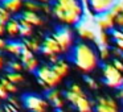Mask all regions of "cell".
<instances>
[{"label": "cell", "mask_w": 123, "mask_h": 112, "mask_svg": "<svg viewBox=\"0 0 123 112\" xmlns=\"http://www.w3.org/2000/svg\"><path fill=\"white\" fill-rule=\"evenodd\" d=\"M52 13L65 27H78L82 24L86 7L81 0H52Z\"/></svg>", "instance_id": "1"}, {"label": "cell", "mask_w": 123, "mask_h": 112, "mask_svg": "<svg viewBox=\"0 0 123 112\" xmlns=\"http://www.w3.org/2000/svg\"><path fill=\"white\" fill-rule=\"evenodd\" d=\"M69 58L72 63H74V66L85 74L94 71L101 61L98 50L87 42H75L69 53Z\"/></svg>", "instance_id": "2"}, {"label": "cell", "mask_w": 123, "mask_h": 112, "mask_svg": "<svg viewBox=\"0 0 123 112\" xmlns=\"http://www.w3.org/2000/svg\"><path fill=\"white\" fill-rule=\"evenodd\" d=\"M65 99L77 112H94V101H91L78 83H72L65 92Z\"/></svg>", "instance_id": "3"}, {"label": "cell", "mask_w": 123, "mask_h": 112, "mask_svg": "<svg viewBox=\"0 0 123 112\" xmlns=\"http://www.w3.org/2000/svg\"><path fill=\"white\" fill-rule=\"evenodd\" d=\"M35 74H36V78H37L38 84L46 91L57 88V86L62 82V77H60L54 71L52 65H41Z\"/></svg>", "instance_id": "4"}, {"label": "cell", "mask_w": 123, "mask_h": 112, "mask_svg": "<svg viewBox=\"0 0 123 112\" xmlns=\"http://www.w3.org/2000/svg\"><path fill=\"white\" fill-rule=\"evenodd\" d=\"M102 80L107 87L114 90L123 87V74L111 62H105L102 65Z\"/></svg>", "instance_id": "5"}, {"label": "cell", "mask_w": 123, "mask_h": 112, "mask_svg": "<svg viewBox=\"0 0 123 112\" xmlns=\"http://www.w3.org/2000/svg\"><path fill=\"white\" fill-rule=\"evenodd\" d=\"M54 38L57 40V42L61 46L62 54H68L70 53V50L73 49V46L75 45V40H74V32L72 30L70 27H62L57 28L53 33Z\"/></svg>", "instance_id": "6"}, {"label": "cell", "mask_w": 123, "mask_h": 112, "mask_svg": "<svg viewBox=\"0 0 123 112\" xmlns=\"http://www.w3.org/2000/svg\"><path fill=\"white\" fill-rule=\"evenodd\" d=\"M41 53L43 56H45L46 58L49 59V62L54 63L56 61H58L60 57L62 56V50L60 44L57 42V40L54 38L53 33L49 36H46L43 40V44H41Z\"/></svg>", "instance_id": "7"}, {"label": "cell", "mask_w": 123, "mask_h": 112, "mask_svg": "<svg viewBox=\"0 0 123 112\" xmlns=\"http://www.w3.org/2000/svg\"><path fill=\"white\" fill-rule=\"evenodd\" d=\"M21 101L23 106H25V108L29 109L31 112H46L49 107L48 100L36 94H25Z\"/></svg>", "instance_id": "8"}, {"label": "cell", "mask_w": 123, "mask_h": 112, "mask_svg": "<svg viewBox=\"0 0 123 112\" xmlns=\"http://www.w3.org/2000/svg\"><path fill=\"white\" fill-rule=\"evenodd\" d=\"M118 3V0H89L86 6V12H90L94 16H102L111 11V8Z\"/></svg>", "instance_id": "9"}, {"label": "cell", "mask_w": 123, "mask_h": 112, "mask_svg": "<svg viewBox=\"0 0 123 112\" xmlns=\"http://www.w3.org/2000/svg\"><path fill=\"white\" fill-rule=\"evenodd\" d=\"M94 112H120V106L115 98L98 96L94 101Z\"/></svg>", "instance_id": "10"}, {"label": "cell", "mask_w": 123, "mask_h": 112, "mask_svg": "<svg viewBox=\"0 0 123 112\" xmlns=\"http://www.w3.org/2000/svg\"><path fill=\"white\" fill-rule=\"evenodd\" d=\"M115 19H117L115 15L109 11L107 13L102 15V16L95 17V25L99 32H110L117 27L115 25Z\"/></svg>", "instance_id": "11"}, {"label": "cell", "mask_w": 123, "mask_h": 112, "mask_svg": "<svg viewBox=\"0 0 123 112\" xmlns=\"http://www.w3.org/2000/svg\"><path fill=\"white\" fill-rule=\"evenodd\" d=\"M46 100H48V103L50 104L53 108L64 109L66 99H65V95H62V92L60 90L53 88V90L46 91Z\"/></svg>", "instance_id": "12"}, {"label": "cell", "mask_w": 123, "mask_h": 112, "mask_svg": "<svg viewBox=\"0 0 123 112\" xmlns=\"http://www.w3.org/2000/svg\"><path fill=\"white\" fill-rule=\"evenodd\" d=\"M77 28V33L80 36L81 40L83 41H91V42H97V38H98V33L90 28L89 25H85V24H80Z\"/></svg>", "instance_id": "13"}, {"label": "cell", "mask_w": 123, "mask_h": 112, "mask_svg": "<svg viewBox=\"0 0 123 112\" xmlns=\"http://www.w3.org/2000/svg\"><path fill=\"white\" fill-rule=\"evenodd\" d=\"M24 1L25 0H0V6L9 15H16V13H21Z\"/></svg>", "instance_id": "14"}, {"label": "cell", "mask_w": 123, "mask_h": 112, "mask_svg": "<svg viewBox=\"0 0 123 112\" xmlns=\"http://www.w3.org/2000/svg\"><path fill=\"white\" fill-rule=\"evenodd\" d=\"M24 8L25 11H31V12H36V13H50L52 12V6L50 4H40L37 1H33V0H25L24 1Z\"/></svg>", "instance_id": "15"}, {"label": "cell", "mask_w": 123, "mask_h": 112, "mask_svg": "<svg viewBox=\"0 0 123 112\" xmlns=\"http://www.w3.org/2000/svg\"><path fill=\"white\" fill-rule=\"evenodd\" d=\"M20 19H23L24 21H27L29 25L32 27H41L44 24V19L36 12H31V11H23L20 13Z\"/></svg>", "instance_id": "16"}, {"label": "cell", "mask_w": 123, "mask_h": 112, "mask_svg": "<svg viewBox=\"0 0 123 112\" xmlns=\"http://www.w3.org/2000/svg\"><path fill=\"white\" fill-rule=\"evenodd\" d=\"M4 50L7 53H9L11 56H15L19 58L21 56L23 50H24V42L23 41H17V40H9V41H7V45Z\"/></svg>", "instance_id": "17"}, {"label": "cell", "mask_w": 123, "mask_h": 112, "mask_svg": "<svg viewBox=\"0 0 123 112\" xmlns=\"http://www.w3.org/2000/svg\"><path fill=\"white\" fill-rule=\"evenodd\" d=\"M20 28L21 25H20L19 17H11V20L6 24V34L13 40L15 37L20 36Z\"/></svg>", "instance_id": "18"}, {"label": "cell", "mask_w": 123, "mask_h": 112, "mask_svg": "<svg viewBox=\"0 0 123 112\" xmlns=\"http://www.w3.org/2000/svg\"><path fill=\"white\" fill-rule=\"evenodd\" d=\"M110 34L114 44V49L123 54V28H114L112 30H110Z\"/></svg>", "instance_id": "19"}, {"label": "cell", "mask_w": 123, "mask_h": 112, "mask_svg": "<svg viewBox=\"0 0 123 112\" xmlns=\"http://www.w3.org/2000/svg\"><path fill=\"white\" fill-rule=\"evenodd\" d=\"M52 67H53L54 71H56L60 77H62V78H65L68 74H69V71H70L69 62L65 61V59H61V58H60L58 61H56L54 63H52Z\"/></svg>", "instance_id": "20"}, {"label": "cell", "mask_w": 123, "mask_h": 112, "mask_svg": "<svg viewBox=\"0 0 123 112\" xmlns=\"http://www.w3.org/2000/svg\"><path fill=\"white\" fill-rule=\"evenodd\" d=\"M24 42V46L25 49H28V50H31L32 53H37V51H41V44H43V41H38L37 38H27V40L23 41Z\"/></svg>", "instance_id": "21"}, {"label": "cell", "mask_w": 123, "mask_h": 112, "mask_svg": "<svg viewBox=\"0 0 123 112\" xmlns=\"http://www.w3.org/2000/svg\"><path fill=\"white\" fill-rule=\"evenodd\" d=\"M19 21H20V25H21V28H20V36L23 38H25V40L33 37V27L32 25H29L27 21H24L20 17H19Z\"/></svg>", "instance_id": "22"}, {"label": "cell", "mask_w": 123, "mask_h": 112, "mask_svg": "<svg viewBox=\"0 0 123 112\" xmlns=\"http://www.w3.org/2000/svg\"><path fill=\"white\" fill-rule=\"evenodd\" d=\"M23 66H24V69L28 70L29 73H36V71H37V69L41 66V65H40V62H38V59L33 56L32 58H29L28 61L23 62Z\"/></svg>", "instance_id": "23"}, {"label": "cell", "mask_w": 123, "mask_h": 112, "mask_svg": "<svg viewBox=\"0 0 123 112\" xmlns=\"http://www.w3.org/2000/svg\"><path fill=\"white\" fill-rule=\"evenodd\" d=\"M111 42L112 40L110 32H98V38H97L98 46H110Z\"/></svg>", "instance_id": "24"}, {"label": "cell", "mask_w": 123, "mask_h": 112, "mask_svg": "<svg viewBox=\"0 0 123 112\" xmlns=\"http://www.w3.org/2000/svg\"><path fill=\"white\" fill-rule=\"evenodd\" d=\"M23 69H24V66H23L20 59H12V61L7 62V70H8V73H21Z\"/></svg>", "instance_id": "25"}, {"label": "cell", "mask_w": 123, "mask_h": 112, "mask_svg": "<svg viewBox=\"0 0 123 112\" xmlns=\"http://www.w3.org/2000/svg\"><path fill=\"white\" fill-rule=\"evenodd\" d=\"M0 84L3 86V87L6 88L7 91H8V94H16V92H17V86L13 84L12 82H9V80L7 79L6 77L0 79Z\"/></svg>", "instance_id": "26"}, {"label": "cell", "mask_w": 123, "mask_h": 112, "mask_svg": "<svg viewBox=\"0 0 123 112\" xmlns=\"http://www.w3.org/2000/svg\"><path fill=\"white\" fill-rule=\"evenodd\" d=\"M98 56L102 61H107L112 56V51L110 46H98Z\"/></svg>", "instance_id": "27"}, {"label": "cell", "mask_w": 123, "mask_h": 112, "mask_svg": "<svg viewBox=\"0 0 123 112\" xmlns=\"http://www.w3.org/2000/svg\"><path fill=\"white\" fill-rule=\"evenodd\" d=\"M6 78L9 80V82L13 83V84H16V86L24 80V77H23L21 73H8V74L6 75Z\"/></svg>", "instance_id": "28"}, {"label": "cell", "mask_w": 123, "mask_h": 112, "mask_svg": "<svg viewBox=\"0 0 123 112\" xmlns=\"http://www.w3.org/2000/svg\"><path fill=\"white\" fill-rule=\"evenodd\" d=\"M85 83L87 84V87L90 88V90H98L99 88V84H98V82H97L94 78H91L90 75H85Z\"/></svg>", "instance_id": "29"}, {"label": "cell", "mask_w": 123, "mask_h": 112, "mask_svg": "<svg viewBox=\"0 0 123 112\" xmlns=\"http://www.w3.org/2000/svg\"><path fill=\"white\" fill-rule=\"evenodd\" d=\"M11 20V15L3 8V7L0 6V22H3V24H7V22Z\"/></svg>", "instance_id": "30"}, {"label": "cell", "mask_w": 123, "mask_h": 112, "mask_svg": "<svg viewBox=\"0 0 123 112\" xmlns=\"http://www.w3.org/2000/svg\"><path fill=\"white\" fill-rule=\"evenodd\" d=\"M111 63L114 65V66L117 67L120 73H123V61H122V58H112Z\"/></svg>", "instance_id": "31"}, {"label": "cell", "mask_w": 123, "mask_h": 112, "mask_svg": "<svg viewBox=\"0 0 123 112\" xmlns=\"http://www.w3.org/2000/svg\"><path fill=\"white\" fill-rule=\"evenodd\" d=\"M8 98H9L8 91H7L3 86L0 84V100H8Z\"/></svg>", "instance_id": "32"}, {"label": "cell", "mask_w": 123, "mask_h": 112, "mask_svg": "<svg viewBox=\"0 0 123 112\" xmlns=\"http://www.w3.org/2000/svg\"><path fill=\"white\" fill-rule=\"evenodd\" d=\"M115 25H117L118 28H123V12L117 16V19H115Z\"/></svg>", "instance_id": "33"}, {"label": "cell", "mask_w": 123, "mask_h": 112, "mask_svg": "<svg viewBox=\"0 0 123 112\" xmlns=\"http://www.w3.org/2000/svg\"><path fill=\"white\" fill-rule=\"evenodd\" d=\"M117 98L120 99V100H123V87H120L117 90Z\"/></svg>", "instance_id": "34"}, {"label": "cell", "mask_w": 123, "mask_h": 112, "mask_svg": "<svg viewBox=\"0 0 123 112\" xmlns=\"http://www.w3.org/2000/svg\"><path fill=\"white\" fill-rule=\"evenodd\" d=\"M6 34V24L0 22V37H3Z\"/></svg>", "instance_id": "35"}, {"label": "cell", "mask_w": 123, "mask_h": 112, "mask_svg": "<svg viewBox=\"0 0 123 112\" xmlns=\"http://www.w3.org/2000/svg\"><path fill=\"white\" fill-rule=\"evenodd\" d=\"M6 66V58H4V56L1 53H0V70L3 69V67Z\"/></svg>", "instance_id": "36"}, {"label": "cell", "mask_w": 123, "mask_h": 112, "mask_svg": "<svg viewBox=\"0 0 123 112\" xmlns=\"http://www.w3.org/2000/svg\"><path fill=\"white\" fill-rule=\"evenodd\" d=\"M33 1H37L40 4H50L52 3V0H33Z\"/></svg>", "instance_id": "37"}, {"label": "cell", "mask_w": 123, "mask_h": 112, "mask_svg": "<svg viewBox=\"0 0 123 112\" xmlns=\"http://www.w3.org/2000/svg\"><path fill=\"white\" fill-rule=\"evenodd\" d=\"M81 1H82V3H83V6H87V1H89V0H81Z\"/></svg>", "instance_id": "38"}, {"label": "cell", "mask_w": 123, "mask_h": 112, "mask_svg": "<svg viewBox=\"0 0 123 112\" xmlns=\"http://www.w3.org/2000/svg\"><path fill=\"white\" fill-rule=\"evenodd\" d=\"M56 112H65L64 109H56Z\"/></svg>", "instance_id": "39"}, {"label": "cell", "mask_w": 123, "mask_h": 112, "mask_svg": "<svg viewBox=\"0 0 123 112\" xmlns=\"http://www.w3.org/2000/svg\"><path fill=\"white\" fill-rule=\"evenodd\" d=\"M120 58H122V61H123V54H122V57H120Z\"/></svg>", "instance_id": "40"}]
</instances>
